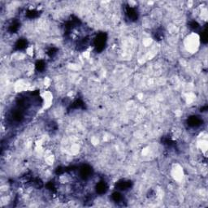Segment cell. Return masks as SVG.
Here are the masks:
<instances>
[{
	"label": "cell",
	"mask_w": 208,
	"mask_h": 208,
	"mask_svg": "<svg viewBox=\"0 0 208 208\" xmlns=\"http://www.w3.org/2000/svg\"><path fill=\"white\" fill-rule=\"evenodd\" d=\"M106 42H107V35H106V34L101 33L96 37V38L94 40V47L96 48L97 51H102L104 49Z\"/></svg>",
	"instance_id": "cell-1"
},
{
	"label": "cell",
	"mask_w": 208,
	"mask_h": 208,
	"mask_svg": "<svg viewBox=\"0 0 208 208\" xmlns=\"http://www.w3.org/2000/svg\"><path fill=\"white\" fill-rule=\"evenodd\" d=\"M125 12H126V15H127L128 18L129 19L130 21H135L138 20V11L134 8H132V7H126V10H125Z\"/></svg>",
	"instance_id": "cell-2"
},
{
	"label": "cell",
	"mask_w": 208,
	"mask_h": 208,
	"mask_svg": "<svg viewBox=\"0 0 208 208\" xmlns=\"http://www.w3.org/2000/svg\"><path fill=\"white\" fill-rule=\"evenodd\" d=\"M92 174V169L88 165H84L80 168V176L83 179H87Z\"/></svg>",
	"instance_id": "cell-3"
},
{
	"label": "cell",
	"mask_w": 208,
	"mask_h": 208,
	"mask_svg": "<svg viewBox=\"0 0 208 208\" xmlns=\"http://www.w3.org/2000/svg\"><path fill=\"white\" fill-rule=\"evenodd\" d=\"M131 181L129 180H120L116 183V188L120 190H127L131 187Z\"/></svg>",
	"instance_id": "cell-4"
},
{
	"label": "cell",
	"mask_w": 208,
	"mask_h": 208,
	"mask_svg": "<svg viewBox=\"0 0 208 208\" xmlns=\"http://www.w3.org/2000/svg\"><path fill=\"white\" fill-rule=\"evenodd\" d=\"M201 122H202V120L198 116H191L188 119V125L191 127L198 126V125H201Z\"/></svg>",
	"instance_id": "cell-5"
},
{
	"label": "cell",
	"mask_w": 208,
	"mask_h": 208,
	"mask_svg": "<svg viewBox=\"0 0 208 208\" xmlns=\"http://www.w3.org/2000/svg\"><path fill=\"white\" fill-rule=\"evenodd\" d=\"M107 184L104 181H101L98 183V185L96 186V191L99 194H103L107 192Z\"/></svg>",
	"instance_id": "cell-6"
},
{
	"label": "cell",
	"mask_w": 208,
	"mask_h": 208,
	"mask_svg": "<svg viewBox=\"0 0 208 208\" xmlns=\"http://www.w3.org/2000/svg\"><path fill=\"white\" fill-rule=\"evenodd\" d=\"M27 44H28V42L25 39H19L15 45V49L16 50H22L25 49Z\"/></svg>",
	"instance_id": "cell-7"
},
{
	"label": "cell",
	"mask_w": 208,
	"mask_h": 208,
	"mask_svg": "<svg viewBox=\"0 0 208 208\" xmlns=\"http://www.w3.org/2000/svg\"><path fill=\"white\" fill-rule=\"evenodd\" d=\"M19 27H20V24L17 21H13L10 25L8 26V31L11 33V34H15L18 31Z\"/></svg>",
	"instance_id": "cell-8"
},
{
	"label": "cell",
	"mask_w": 208,
	"mask_h": 208,
	"mask_svg": "<svg viewBox=\"0 0 208 208\" xmlns=\"http://www.w3.org/2000/svg\"><path fill=\"white\" fill-rule=\"evenodd\" d=\"M35 68H36V70L37 71V72H42V71L45 69V68H46V63H45L44 61L39 60V61H37V62L36 63Z\"/></svg>",
	"instance_id": "cell-9"
},
{
	"label": "cell",
	"mask_w": 208,
	"mask_h": 208,
	"mask_svg": "<svg viewBox=\"0 0 208 208\" xmlns=\"http://www.w3.org/2000/svg\"><path fill=\"white\" fill-rule=\"evenodd\" d=\"M112 200L115 202V203H120L122 200V195L120 194L119 192H115L112 193Z\"/></svg>",
	"instance_id": "cell-10"
},
{
	"label": "cell",
	"mask_w": 208,
	"mask_h": 208,
	"mask_svg": "<svg viewBox=\"0 0 208 208\" xmlns=\"http://www.w3.org/2000/svg\"><path fill=\"white\" fill-rule=\"evenodd\" d=\"M26 15H27V17H29V19L36 18L37 16H38V11L35 10H29L27 11Z\"/></svg>",
	"instance_id": "cell-11"
},
{
	"label": "cell",
	"mask_w": 208,
	"mask_h": 208,
	"mask_svg": "<svg viewBox=\"0 0 208 208\" xmlns=\"http://www.w3.org/2000/svg\"><path fill=\"white\" fill-rule=\"evenodd\" d=\"M190 27L193 29H198V28H199V24H198L197 21H192V22H190Z\"/></svg>",
	"instance_id": "cell-12"
},
{
	"label": "cell",
	"mask_w": 208,
	"mask_h": 208,
	"mask_svg": "<svg viewBox=\"0 0 208 208\" xmlns=\"http://www.w3.org/2000/svg\"><path fill=\"white\" fill-rule=\"evenodd\" d=\"M202 41L204 43H206V42H207V34H206V30L202 32Z\"/></svg>",
	"instance_id": "cell-13"
}]
</instances>
